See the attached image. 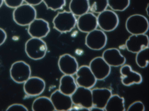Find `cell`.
<instances>
[{
    "label": "cell",
    "mask_w": 149,
    "mask_h": 111,
    "mask_svg": "<svg viewBox=\"0 0 149 111\" xmlns=\"http://www.w3.org/2000/svg\"><path fill=\"white\" fill-rule=\"evenodd\" d=\"M37 16L36 11L32 5L27 3L22 4L15 8L13 13L14 21L22 26L29 25Z\"/></svg>",
    "instance_id": "obj_1"
},
{
    "label": "cell",
    "mask_w": 149,
    "mask_h": 111,
    "mask_svg": "<svg viewBox=\"0 0 149 111\" xmlns=\"http://www.w3.org/2000/svg\"><path fill=\"white\" fill-rule=\"evenodd\" d=\"M75 16L70 11H64L58 12L54 18V28L61 33L71 31L77 24Z\"/></svg>",
    "instance_id": "obj_2"
},
{
    "label": "cell",
    "mask_w": 149,
    "mask_h": 111,
    "mask_svg": "<svg viewBox=\"0 0 149 111\" xmlns=\"http://www.w3.org/2000/svg\"><path fill=\"white\" fill-rule=\"evenodd\" d=\"M47 50V45L42 38L31 37L25 44V50L27 55L33 60H40L43 58Z\"/></svg>",
    "instance_id": "obj_3"
},
{
    "label": "cell",
    "mask_w": 149,
    "mask_h": 111,
    "mask_svg": "<svg viewBox=\"0 0 149 111\" xmlns=\"http://www.w3.org/2000/svg\"><path fill=\"white\" fill-rule=\"evenodd\" d=\"M125 28L127 32L132 35L144 34L148 30V20L142 15L133 14L127 19Z\"/></svg>",
    "instance_id": "obj_4"
},
{
    "label": "cell",
    "mask_w": 149,
    "mask_h": 111,
    "mask_svg": "<svg viewBox=\"0 0 149 111\" xmlns=\"http://www.w3.org/2000/svg\"><path fill=\"white\" fill-rule=\"evenodd\" d=\"M98 26L106 32L114 30L119 23L118 15L113 11L106 10L98 14L97 17Z\"/></svg>",
    "instance_id": "obj_5"
},
{
    "label": "cell",
    "mask_w": 149,
    "mask_h": 111,
    "mask_svg": "<svg viewBox=\"0 0 149 111\" xmlns=\"http://www.w3.org/2000/svg\"><path fill=\"white\" fill-rule=\"evenodd\" d=\"M13 80L17 83H24L30 77L31 70L30 66L23 61H18L12 65L10 71Z\"/></svg>",
    "instance_id": "obj_6"
},
{
    "label": "cell",
    "mask_w": 149,
    "mask_h": 111,
    "mask_svg": "<svg viewBox=\"0 0 149 111\" xmlns=\"http://www.w3.org/2000/svg\"><path fill=\"white\" fill-rule=\"evenodd\" d=\"M107 40V36L104 31L96 29L87 33L85 44L90 49L100 50L105 46Z\"/></svg>",
    "instance_id": "obj_7"
},
{
    "label": "cell",
    "mask_w": 149,
    "mask_h": 111,
    "mask_svg": "<svg viewBox=\"0 0 149 111\" xmlns=\"http://www.w3.org/2000/svg\"><path fill=\"white\" fill-rule=\"evenodd\" d=\"M73 104L88 109L93 106L92 93L90 88L78 86L71 95Z\"/></svg>",
    "instance_id": "obj_8"
},
{
    "label": "cell",
    "mask_w": 149,
    "mask_h": 111,
    "mask_svg": "<svg viewBox=\"0 0 149 111\" xmlns=\"http://www.w3.org/2000/svg\"><path fill=\"white\" fill-rule=\"evenodd\" d=\"M75 74V81L78 86L90 89L96 82L97 79L87 66L83 65L79 67Z\"/></svg>",
    "instance_id": "obj_9"
},
{
    "label": "cell",
    "mask_w": 149,
    "mask_h": 111,
    "mask_svg": "<svg viewBox=\"0 0 149 111\" xmlns=\"http://www.w3.org/2000/svg\"><path fill=\"white\" fill-rule=\"evenodd\" d=\"M89 67L97 80L105 79L111 72V66L102 57H97L93 59L90 62Z\"/></svg>",
    "instance_id": "obj_10"
},
{
    "label": "cell",
    "mask_w": 149,
    "mask_h": 111,
    "mask_svg": "<svg viewBox=\"0 0 149 111\" xmlns=\"http://www.w3.org/2000/svg\"><path fill=\"white\" fill-rule=\"evenodd\" d=\"M50 31L49 23L42 18H36L28 25V32L31 37L42 38Z\"/></svg>",
    "instance_id": "obj_11"
},
{
    "label": "cell",
    "mask_w": 149,
    "mask_h": 111,
    "mask_svg": "<svg viewBox=\"0 0 149 111\" xmlns=\"http://www.w3.org/2000/svg\"><path fill=\"white\" fill-rule=\"evenodd\" d=\"M125 45L128 51L136 53L143 49L148 47V37L145 34H132L126 40Z\"/></svg>",
    "instance_id": "obj_12"
},
{
    "label": "cell",
    "mask_w": 149,
    "mask_h": 111,
    "mask_svg": "<svg viewBox=\"0 0 149 111\" xmlns=\"http://www.w3.org/2000/svg\"><path fill=\"white\" fill-rule=\"evenodd\" d=\"M24 83V91L26 95L30 96L40 95L44 92L45 88L44 80L38 77H31Z\"/></svg>",
    "instance_id": "obj_13"
},
{
    "label": "cell",
    "mask_w": 149,
    "mask_h": 111,
    "mask_svg": "<svg viewBox=\"0 0 149 111\" xmlns=\"http://www.w3.org/2000/svg\"><path fill=\"white\" fill-rule=\"evenodd\" d=\"M58 64L60 70L64 75H73L76 74L79 68L76 58L68 53L60 56Z\"/></svg>",
    "instance_id": "obj_14"
},
{
    "label": "cell",
    "mask_w": 149,
    "mask_h": 111,
    "mask_svg": "<svg viewBox=\"0 0 149 111\" xmlns=\"http://www.w3.org/2000/svg\"><path fill=\"white\" fill-rule=\"evenodd\" d=\"M50 99L55 110H70L73 104L71 96L65 95L58 90L51 94Z\"/></svg>",
    "instance_id": "obj_15"
},
{
    "label": "cell",
    "mask_w": 149,
    "mask_h": 111,
    "mask_svg": "<svg viewBox=\"0 0 149 111\" xmlns=\"http://www.w3.org/2000/svg\"><path fill=\"white\" fill-rule=\"evenodd\" d=\"M76 25L81 32L88 33L97 29V17L91 12H87L79 16Z\"/></svg>",
    "instance_id": "obj_16"
},
{
    "label": "cell",
    "mask_w": 149,
    "mask_h": 111,
    "mask_svg": "<svg viewBox=\"0 0 149 111\" xmlns=\"http://www.w3.org/2000/svg\"><path fill=\"white\" fill-rule=\"evenodd\" d=\"M121 75V81L122 84L126 86L140 84L142 78L139 73L132 70L131 66L129 65H123L120 69Z\"/></svg>",
    "instance_id": "obj_17"
},
{
    "label": "cell",
    "mask_w": 149,
    "mask_h": 111,
    "mask_svg": "<svg viewBox=\"0 0 149 111\" xmlns=\"http://www.w3.org/2000/svg\"><path fill=\"white\" fill-rule=\"evenodd\" d=\"M102 57L110 66L117 67L123 65L126 59L120 51L116 48H110L105 50Z\"/></svg>",
    "instance_id": "obj_18"
},
{
    "label": "cell",
    "mask_w": 149,
    "mask_h": 111,
    "mask_svg": "<svg viewBox=\"0 0 149 111\" xmlns=\"http://www.w3.org/2000/svg\"><path fill=\"white\" fill-rule=\"evenodd\" d=\"M91 91L93 106L104 110L107 102L112 95L111 91L106 88H97Z\"/></svg>",
    "instance_id": "obj_19"
},
{
    "label": "cell",
    "mask_w": 149,
    "mask_h": 111,
    "mask_svg": "<svg viewBox=\"0 0 149 111\" xmlns=\"http://www.w3.org/2000/svg\"><path fill=\"white\" fill-rule=\"evenodd\" d=\"M58 90L62 93L71 96L77 87L75 80L72 75H64L60 80Z\"/></svg>",
    "instance_id": "obj_20"
},
{
    "label": "cell",
    "mask_w": 149,
    "mask_h": 111,
    "mask_svg": "<svg viewBox=\"0 0 149 111\" xmlns=\"http://www.w3.org/2000/svg\"><path fill=\"white\" fill-rule=\"evenodd\" d=\"M69 8L70 11L75 16H80L89 10L88 0H71Z\"/></svg>",
    "instance_id": "obj_21"
},
{
    "label": "cell",
    "mask_w": 149,
    "mask_h": 111,
    "mask_svg": "<svg viewBox=\"0 0 149 111\" xmlns=\"http://www.w3.org/2000/svg\"><path fill=\"white\" fill-rule=\"evenodd\" d=\"M124 98L118 95H112L111 96L104 108V110L111 111H125Z\"/></svg>",
    "instance_id": "obj_22"
},
{
    "label": "cell",
    "mask_w": 149,
    "mask_h": 111,
    "mask_svg": "<svg viewBox=\"0 0 149 111\" xmlns=\"http://www.w3.org/2000/svg\"><path fill=\"white\" fill-rule=\"evenodd\" d=\"M32 109L34 111L55 110L50 98L45 96L36 98L33 103Z\"/></svg>",
    "instance_id": "obj_23"
},
{
    "label": "cell",
    "mask_w": 149,
    "mask_h": 111,
    "mask_svg": "<svg viewBox=\"0 0 149 111\" xmlns=\"http://www.w3.org/2000/svg\"><path fill=\"white\" fill-rule=\"evenodd\" d=\"M89 10L93 13L99 14L107 9V0H88Z\"/></svg>",
    "instance_id": "obj_24"
},
{
    "label": "cell",
    "mask_w": 149,
    "mask_h": 111,
    "mask_svg": "<svg viewBox=\"0 0 149 111\" xmlns=\"http://www.w3.org/2000/svg\"><path fill=\"white\" fill-rule=\"evenodd\" d=\"M149 47L144 48L136 53V62L140 68L146 67L149 63Z\"/></svg>",
    "instance_id": "obj_25"
},
{
    "label": "cell",
    "mask_w": 149,
    "mask_h": 111,
    "mask_svg": "<svg viewBox=\"0 0 149 111\" xmlns=\"http://www.w3.org/2000/svg\"><path fill=\"white\" fill-rule=\"evenodd\" d=\"M108 6L113 11L122 12L129 6L130 0H107Z\"/></svg>",
    "instance_id": "obj_26"
},
{
    "label": "cell",
    "mask_w": 149,
    "mask_h": 111,
    "mask_svg": "<svg viewBox=\"0 0 149 111\" xmlns=\"http://www.w3.org/2000/svg\"><path fill=\"white\" fill-rule=\"evenodd\" d=\"M48 9L56 11L62 9L66 4V0H43Z\"/></svg>",
    "instance_id": "obj_27"
},
{
    "label": "cell",
    "mask_w": 149,
    "mask_h": 111,
    "mask_svg": "<svg viewBox=\"0 0 149 111\" xmlns=\"http://www.w3.org/2000/svg\"><path fill=\"white\" fill-rule=\"evenodd\" d=\"M145 106L143 104L141 101H137L131 104L127 108V111L145 110Z\"/></svg>",
    "instance_id": "obj_28"
},
{
    "label": "cell",
    "mask_w": 149,
    "mask_h": 111,
    "mask_svg": "<svg viewBox=\"0 0 149 111\" xmlns=\"http://www.w3.org/2000/svg\"><path fill=\"white\" fill-rule=\"evenodd\" d=\"M3 1L8 7L15 8L22 4L24 0H3Z\"/></svg>",
    "instance_id": "obj_29"
},
{
    "label": "cell",
    "mask_w": 149,
    "mask_h": 111,
    "mask_svg": "<svg viewBox=\"0 0 149 111\" xmlns=\"http://www.w3.org/2000/svg\"><path fill=\"white\" fill-rule=\"evenodd\" d=\"M8 111H28L27 108L24 105L15 103L10 106L6 110Z\"/></svg>",
    "instance_id": "obj_30"
},
{
    "label": "cell",
    "mask_w": 149,
    "mask_h": 111,
    "mask_svg": "<svg viewBox=\"0 0 149 111\" xmlns=\"http://www.w3.org/2000/svg\"><path fill=\"white\" fill-rule=\"evenodd\" d=\"M7 37L6 32L3 29L0 28V46L5 42Z\"/></svg>",
    "instance_id": "obj_31"
},
{
    "label": "cell",
    "mask_w": 149,
    "mask_h": 111,
    "mask_svg": "<svg viewBox=\"0 0 149 111\" xmlns=\"http://www.w3.org/2000/svg\"><path fill=\"white\" fill-rule=\"evenodd\" d=\"M26 3L33 6L39 5L43 2V0H24Z\"/></svg>",
    "instance_id": "obj_32"
},
{
    "label": "cell",
    "mask_w": 149,
    "mask_h": 111,
    "mask_svg": "<svg viewBox=\"0 0 149 111\" xmlns=\"http://www.w3.org/2000/svg\"><path fill=\"white\" fill-rule=\"evenodd\" d=\"M3 1V0H0V8H1L2 6Z\"/></svg>",
    "instance_id": "obj_33"
}]
</instances>
